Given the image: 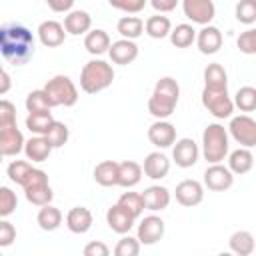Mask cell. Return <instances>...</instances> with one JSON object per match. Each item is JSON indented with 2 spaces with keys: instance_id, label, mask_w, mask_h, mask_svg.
I'll list each match as a JSON object with an SVG mask.
<instances>
[{
  "instance_id": "cell-1",
  "label": "cell",
  "mask_w": 256,
  "mask_h": 256,
  "mask_svg": "<svg viewBox=\"0 0 256 256\" xmlns=\"http://www.w3.org/2000/svg\"><path fill=\"white\" fill-rule=\"evenodd\" d=\"M0 54L14 66L26 64L34 56V36L20 22L0 26Z\"/></svg>"
},
{
  "instance_id": "cell-2",
  "label": "cell",
  "mask_w": 256,
  "mask_h": 256,
  "mask_svg": "<svg viewBox=\"0 0 256 256\" xmlns=\"http://www.w3.org/2000/svg\"><path fill=\"white\" fill-rule=\"evenodd\" d=\"M178 98H180L178 82L174 78H170V76H164L154 86V92H152V96L148 100V112L158 120H166L168 116L174 114Z\"/></svg>"
},
{
  "instance_id": "cell-3",
  "label": "cell",
  "mask_w": 256,
  "mask_h": 256,
  "mask_svg": "<svg viewBox=\"0 0 256 256\" xmlns=\"http://www.w3.org/2000/svg\"><path fill=\"white\" fill-rule=\"evenodd\" d=\"M114 80V70L106 60H90L80 70V88L86 94H98L106 90Z\"/></svg>"
},
{
  "instance_id": "cell-4",
  "label": "cell",
  "mask_w": 256,
  "mask_h": 256,
  "mask_svg": "<svg viewBox=\"0 0 256 256\" xmlns=\"http://www.w3.org/2000/svg\"><path fill=\"white\" fill-rule=\"evenodd\" d=\"M228 148H230L228 130L218 122L208 124L202 132V154H204V158L210 164L222 162L228 156Z\"/></svg>"
},
{
  "instance_id": "cell-5",
  "label": "cell",
  "mask_w": 256,
  "mask_h": 256,
  "mask_svg": "<svg viewBox=\"0 0 256 256\" xmlns=\"http://www.w3.org/2000/svg\"><path fill=\"white\" fill-rule=\"evenodd\" d=\"M22 188H24V194H26V200L34 206H44V204H50L52 198H54V192L48 184V174L40 168H32L26 176V180L22 182Z\"/></svg>"
},
{
  "instance_id": "cell-6",
  "label": "cell",
  "mask_w": 256,
  "mask_h": 256,
  "mask_svg": "<svg viewBox=\"0 0 256 256\" xmlns=\"http://www.w3.org/2000/svg\"><path fill=\"white\" fill-rule=\"evenodd\" d=\"M42 90L46 92V96H48L52 108H54V106H74V104L78 102V88H76L74 82H72L68 76H64V74L52 76V78L46 82V86H44Z\"/></svg>"
},
{
  "instance_id": "cell-7",
  "label": "cell",
  "mask_w": 256,
  "mask_h": 256,
  "mask_svg": "<svg viewBox=\"0 0 256 256\" xmlns=\"http://www.w3.org/2000/svg\"><path fill=\"white\" fill-rule=\"evenodd\" d=\"M202 106L214 118H230L234 112V102L228 94V88H206L202 90Z\"/></svg>"
},
{
  "instance_id": "cell-8",
  "label": "cell",
  "mask_w": 256,
  "mask_h": 256,
  "mask_svg": "<svg viewBox=\"0 0 256 256\" xmlns=\"http://www.w3.org/2000/svg\"><path fill=\"white\" fill-rule=\"evenodd\" d=\"M230 136L244 148H252L256 146V120L248 114H240V116H234L230 120Z\"/></svg>"
},
{
  "instance_id": "cell-9",
  "label": "cell",
  "mask_w": 256,
  "mask_h": 256,
  "mask_svg": "<svg viewBox=\"0 0 256 256\" xmlns=\"http://www.w3.org/2000/svg\"><path fill=\"white\" fill-rule=\"evenodd\" d=\"M182 10L192 24L206 26L214 20L216 16V6L212 0H182Z\"/></svg>"
},
{
  "instance_id": "cell-10",
  "label": "cell",
  "mask_w": 256,
  "mask_h": 256,
  "mask_svg": "<svg viewBox=\"0 0 256 256\" xmlns=\"http://www.w3.org/2000/svg\"><path fill=\"white\" fill-rule=\"evenodd\" d=\"M234 184V174L228 170V166H222L220 162L210 164L204 170V186L212 192H224Z\"/></svg>"
},
{
  "instance_id": "cell-11",
  "label": "cell",
  "mask_w": 256,
  "mask_h": 256,
  "mask_svg": "<svg viewBox=\"0 0 256 256\" xmlns=\"http://www.w3.org/2000/svg\"><path fill=\"white\" fill-rule=\"evenodd\" d=\"M164 230H166L164 220L160 216L150 214V216H144L140 220V224H138V236L136 238H138L140 244H156L158 240H162Z\"/></svg>"
},
{
  "instance_id": "cell-12",
  "label": "cell",
  "mask_w": 256,
  "mask_h": 256,
  "mask_svg": "<svg viewBox=\"0 0 256 256\" xmlns=\"http://www.w3.org/2000/svg\"><path fill=\"white\" fill-rule=\"evenodd\" d=\"M174 196H176V202L186 206V208H192V206H198L204 198V188L198 180H182L180 184H176V190H174Z\"/></svg>"
},
{
  "instance_id": "cell-13",
  "label": "cell",
  "mask_w": 256,
  "mask_h": 256,
  "mask_svg": "<svg viewBox=\"0 0 256 256\" xmlns=\"http://www.w3.org/2000/svg\"><path fill=\"white\" fill-rule=\"evenodd\" d=\"M198 156H200V150H198V144L192 138H180V140L174 142L172 158H174L176 166L190 168L198 162Z\"/></svg>"
},
{
  "instance_id": "cell-14",
  "label": "cell",
  "mask_w": 256,
  "mask_h": 256,
  "mask_svg": "<svg viewBox=\"0 0 256 256\" xmlns=\"http://www.w3.org/2000/svg\"><path fill=\"white\" fill-rule=\"evenodd\" d=\"M24 150V136L16 124L0 128V152L4 156H16Z\"/></svg>"
},
{
  "instance_id": "cell-15",
  "label": "cell",
  "mask_w": 256,
  "mask_h": 256,
  "mask_svg": "<svg viewBox=\"0 0 256 256\" xmlns=\"http://www.w3.org/2000/svg\"><path fill=\"white\" fill-rule=\"evenodd\" d=\"M148 140L156 148H168L176 142V128L168 120H156L148 128Z\"/></svg>"
},
{
  "instance_id": "cell-16",
  "label": "cell",
  "mask_w": 256,
  "mask_h": 256,
  "mask_svg": "<svg viewBox=\"0 0 256 256\" xmlns=\"http://www.w3.org/2000/svg\"><path fill=\"white\" fill-rule=\"evenodd\" d=\"M198 44V50L202 54H216L220 48H222V32L216 28V26H202V30L196 32V40Z\"/></svg>"
},
{
  "instance_id": "cell-17",
  "label": "cell",
  "mask_w": 256,
  "mask_h": 256,
  "mask_svg": "<svg viewBox=\"0 0 256 256\" xmlns=\"http://www.w3.org/2000/svg\"><path fill=\"white\" fill-rule=\"evenodd\" d=\"M108 54H110V60L114 64H130L138 58V46L134 40H128V38H122V40H116L110 44L108 48Z\"/></svg>"
},
{
  "instance_id": "cell-18",
  "label": "cell",
  "mask_w": 256,
  "mask_h": 256,
  "mask_svg": "<svg viewBox=\"0 0 256 256\" xmlns=\"http://www.w3.org/2000/svg\"><path fill=\"white\" fill-rule=\"evenodd\" d=\"M140 196L144 202V210H150V212L164 210L170 204V190L166 186H148Z\"/></svg>"
},
{
  "instance_id": "cell-19",
  "label": "cell",
  "mask_w": 256,
  "mask_h": 256,
  "mask_svg": "<svg viewBox=\"0 0 256 256\" xmlns=\"http://www.w3.org/2000/svg\"><path fill=\"white\" fill-rule=\"evenodd\" d=\"M66 38V30L60 22L56 20H44L40 26H38V40L48 46V48H56L64 42Z\"/></svg>"
},
{
  "instance_id": "cell-20",
  "label": "cell",
  "mask_w": 256,
  "mask_h": 256,
  "mask_svg": "<svg viewBox=\"0 0 256 256\" xmlns=\"http://www.w3.org/2000/svg\"><path fill=\"white\" fill-rule=\"evenodd\" d=\"M142 172H144L148 178H152V180L166 178L168 172H170V160H168L162 152H150V154L144 158Z\"/></svg>"
},
{
  "instance_id": "cell-21",
  "label": "cell",
  "mask_w": 256,
  "mask_h": 256,
  "mask_svg": "<svg viewBox=\"0 0 256 256\" xmlns=\"http://www.w3.org/2000/svg\"><path fill=\"white\" fill-rule=\"evenodd\" d=\"M66 226L74 234H86L92 228V212L86 206H74L66 214Z\"/></svg>"
},
{
  "instance_id": "cell-22",
  "label": "cell",
  "mask_w": 256,
  "mask_h": 256,
  "mask_svg": "<svg viewBox=\"0 0 256 256\" xmlns=\"http://www.w3.org/2000/svg\"><path fill=\"white\" fill-rule=\"evenodd\" d=\"M64 30L66 34H72V36H80V34H86L90 28H92V18L86 10H70L66 16H64Z\"/></svg>"
},
{
  "instance_id": "cell-23",
  "label": "cell",
  "mask_w": 256,
  "mask_h": 256,
  "mask_svg": "<svg viewBox=\"0 0 256 256\" xmlns=\"http://www.w3.org/2000/svg\"><path fill=\"white\" fill-rule=\"evenodd\" d=\"M134 220H136V218H132V216H130L126 210H122L118 204L110 206L108 212H106V222H108L110 230L116 232V234H128V232L134 228Z\"/></svg>"
},
{
  "instance_id": "cell-24",
  "label": "cell",
  "mask_w": 256,
  "mask_h": 256,
  "mask_svg": "<svg viewBox=\"0 0 256 256\" xmlns=\"http://www.w3.org/2000/svg\"><path fill=\"white\" fill-rule=\"evenodd\" d=\"M142 180V166L134 160H124L118 162V176H116V186L122 188H132Z\"/></svg>"
},
{
  "instance_id": "cell-25",
  "label": "cell",
  "mask_w": 256,
  "mask_h": 256,
  "mask_svg": "<svg viewBox=\"0 0 256 256\" xmlns=\"http://www.w3.org/2000/svg\"><path fill=\"white\" fill-rule=\"evenodd\" d=\"M52 150L54 148L48 144V140L44 136H38L36 134L30 140H24V154L32 162H44V160H48V156H50Z\"/></svg>"
},
{
  "instance_id": "cell-26",
  "label": "cell",
  "mask_w": 256,
  "mask_h": 256,
  "mask_svg": "<svg viewBox=\"0 0 256 256\" xmlns=\"http://www.w3.org/2000/svg\"><path fill=\"white\" fill-rule=\"evenodd\" d=\"M252 166H254V156H252L250 148H244V146H242V148L230 152V156H228V170H230L232 174L242 176V174L250 172Z\"/></svg>"
},
{
  "instance_id": "cell-27",
  "label": "cell",
  "mask_w": 256,
  "mask_h": 256,
  "mask_svg": "<svg viewBox=\"0 0 256 256\" xmlns=\"http://www.w3.org/2000/svg\"><path fill=\"white\" fill-rule=\"evenodd\" d=\"M84 48L92 56H100V54L108 52V48H110V36H108V32L102 30V28L88 30L86 32V38H84Z\"/></svg>"
},
{
  "instance_id": "cell-28",
  "label": "cell",
  "mask_w": 256,
  "mask_h": 256,
  "mask_svg": "<svg viewBox=\"0 0 256 256\" xmlns=\"http://www.w3.org/2000/svg\"><path fill=\"white\" fill-rule=\"evenodd\" d=\"M36 222H38V226H40L42 230L52 232V230H56V228L62 224V212H60L56 206H52V204H44V206H40V210H38Z\"/></svg>"
},
{
  "instance_id": "cell-29",
  "label": "cell",
  "mask_w": 256,
  "mask_h": 256,
  "mask_svg": "<svg viewBox=\"0 0 256 256\" xmlns=\"http://www.w3.org/2000/svg\"><path fill=\"white\" fill-rule=\"evenodd\" d=\"M228 244H230V250L238 256H250L254 252V236L248 230H236L230 236Z\"/></svg>"
},
{
  "instance_id": "cell-30",
  "label": "cell",
  "mask_w": 256,
  "mask_h": 256,
  "mask_svg": "<svg viewBox=\"0 0 256 256\" xmlns=\"http://www.w3.org/2000/svg\"><path fill=\"white\" fill-rule=\"evenodd\" d=\"M144 30L150 38L154 40H160V38H166L172 30V24L168 20V16H162V14H154L150 16L146 22H144Z\"/></svg>"
},
{
  "instance_id": "cell-31",
  "label": "cell",
  "mask_w": 256,
  "mask_h": 256,
  "mask_svg": "<svg viewBox=\"0 0 256 256\" xmlns=\"http://www.w3.org/2000/svg\"><path fill=\"white\" fill-rule=\"evenodd\" d=\"M116 176H118V162L114 160H102L94 168V180L100 186H116Z\"/></svg>"
},
{
  "instance_id": "cell-32",
  "label": "cell",
  "mask_w": 256,
  "mask_h": 256,
  "mask_svg": "<svg viewBox=\"0 0 256 256\" xmlns=\"http://www.w3.org/2000/svg\"><path fill=\"white\" fill-rule=\"evenodd\" d=\"M204 86L206 88H228V74L222 64L212 62L204 68Z\"/></svg>"
},
{
  "instance_id": "cell-33",
  "label": "cell",
  "mask_w": 256,
  "mask_h": 256,
  "mask_svg": "<svg viewBox=\"0 0 256 256\" xmlns=\"http://www.w3.org/2000/svg\"><path fill=\"white\" fill-rule=\"evenodd\" d=\"M116 30L122 38H128V40H136L142 32H144V22L142 18L138 16H122L116 24Z\"/></svg>"
},
{
  "instance_id": "cell-34",
  "label": "cell",
  "mask_w": 256,
  "mask_h": 256,
  "mask_svg": "<svg viewBox=\"0 0 256 256\" xmlns=\"http://www.w3.org/2000/svg\"><path fill=\"white\" fill-rule=\"evenodd\" d=\"M52 122H54L52 112H28L26 116V128L38 136H44Z\"/></svg>"
},
{
  "instance_id": "cell-35",
  "label": "cell",
  "mask_w": 256,
  "mask_h": 256,
  "mask_svg": "<svg viewBox=\"0 0 256 256\" xmlns=\"http://www.w3.org/2000/svg\"><path fill=\"white\" fill-rule=\"evenodd\" d=\"M168 36L176 48H188L196 40V30L192 28V24H178L176 28L170 30Z\"/></svg>"
},
{
  "instance_id": "cell-36",
  "label": "cell",
  "mask_w": 256,
  "mask_h": 256,
  "mask_svg": "<svg viewBox=\"0 0 256 256\" xmlns=\"http://www.w3.org/2000/svg\"><path fill=\"white\" fill-rule=\"evenodd\" d=\"M44 138L48 140V144H50L52 148H60V146H64V144L68 142V138H70V130H68V126H66L64 122L54 120V122L50 124V128L46 130Z\"/></svg>"
},
{
  "instance_id": "cell-37",
  "label": "cell",
  "mask_w": 256,
  "mask_h": 256,
  "mask_svg": "<svg viewBox=\"0 0 256 256\" xmlns=\"http://www.w3.org/2000/svg\"><path fill=\"white\" fill-rule=\"evenodd\" d=\"M122 210H126L132 218H138L142 212H144V202H142V196L138 192H124L118 202H116Z\"/></svg>"
},
{
  "instance_id": "cell-38",
  "label": "cell",
  "mask_w": 256,
  "mask_h": 256,
  "mask_svg": "<svg viewBox=\"0 0 256 256\" xmlns=\"http://www.w3.org/2000/svg\"><path fill=\"white\" fill-rule=\"evenodd\" d=\"M234 106L240 108L242 112H252L256 108V88L252 86H242L234 94Z\"/></svg>"
},
{
  "instance_id": "cell-39",
  "label": "cell",
  "mask_w": 256,
  "mask_h": 256,
  "mask_svg": "<svg viewBox=\"0 0 256 256\" xmlns=\"http://www.w3.org/2000/svg\"><path fill=\"white\" fill-rule=\"evenodd\" d=\"M52 104L44 90H32L26 96V110L28 112H50Z\"/></svg>"
},
{
  "instance_id": "cell-40",
  "label": "cell",
  "mask_w": 256,
  "mask_h": 256,
  "mask_svg": "<svg viewBox=\"0 0 256 256\" xmlns=\"http://www.w3.org/2000/svg\"><path fill=\"white\" fill-rule=\"evenodd\" d=\"M18 208V198L16 192L8 186H0V218L10 216Z\"/></svg>"
},
{
  "instance_id": "cell-41",
  "label": "cell",
  "mask_w": 256,
  "mask_h": 256,
  "mask_svg": "<svg viewBox=\"0 0 256 256\" xmlns=\"http://www.w3.org/2000/svg\"><path fill=\"white\" fill-rule=\"evenodd\" d=\"M32 168H34V166H32L30 162H26V160H12V162L8 164V178H10L14 184L22 186V182L26 180V176H28V172H30Z\"/></svg>"
},
{
  "instance_id": "cell-42",
  "label": "cell",
  "mask_w": 256,
  "mask_h": 256,
  "mask_svg": "<svg viewBox=\"0 0 256 256\" xmlns=\"http://www.w3.org/2000/svg\"><path fill=\"white\" fill-rule=\"evenodd\" d=\"M236 20L242 24H254L256 22V0H240L236 4Z\"/></svg>"
},
{
  "instance_id": "cell-43",
  "label": "cell",
  "mask_w": 256,
  "mask_h": 256,
  "mask_svg": "<svg viewBox=\"0 0 256 256\" xmlns=\"http://www.w3.org/2000/svg\"><path fill=\"white\" fill-rule=\"evenodd\" d=\"M138 252H140V242L138 238H132V236H122L114 246L116 256H136Z\"/></svg>"
},
{
  "instance_id": "cell-44",
  "label": "cell",
  "mask_w": 256,
  "mask_h": 256,
  "mask_svg": "<svg viewBox=\"0 0 256 256\" xmlns=\"http://www.w3.org/2000/svg\"><path fill=\"white\" fill-rule=\"evenodd\" d=\"M236 46H238V50L242 54H248V56L256 54V30L248 28L246 32H242L238 36V40H236Z\"/></svg>"
},
{
  "instance_id": "cell-45",
  "label": "cell",
  "mask_w": 256,
  "mask_h": 256,
  "mask_svg": "<svg viewBox=\"0 0 256 256\" xmlns=\"http://www.w3.org/2000/svg\"><path fill=\"white\" fill-rule=\"evenodd\" d=\"M108 2H110L112 8L122 10L126 14H138L146 6V0H108Z\"/></svg>"
},
{
  "instance_id": "cell-46",
  "label": "cell",
  "mask_w": 256,
  "mask_h": 256,
  "mask_svg": "<svg viewBox=\"0 0 256 256\" xmlns=\"http://www.w3.org/2000/svg\"><path fill=\"white\" fill-rule=\"evenodd\" d=\"M16 240V228L12 222L0 218V248H6L10 246L12 242Z\"/></svg>"
},
{
  "instance_id": "cell-47",
  "label": "cell",
  "mask_w": 256,
  "mask_h": 256,
  "mask_svg": "<svg viewBox=\"0 0 256 256\" xmlns=\"http://www.w3.org/2000/svg\"><path fill=\"white\" fill-rule=\"evenodd\" d=\"M8 124H16V108L10 100L0 98V128Z\"/></svg>"
},
{
  "instance_id": "cell-48",
  "label": "cell",
  "mask_w": 256,
  "mask_h": 256,
  "mask_svg": "<svg viewBox=\"0 0 256 256\" xmlns=\"http://www.w3.org/2000/svg\"><path fill=\"white\" fill-rule=\"evenodd\" d=\"M108 254H110V248L100 240L88 242L84 246V256H108Z\"/></svg>"
},
{
  "instance_id": "cell-49",
  "label": "cell",
  "mask_w": 256,
  "mask_h": 256,
  "mask_svg": "<svg viewBox=\"0 0 256 256\" xmlns=\"http://www.w3.org/2000/svg\"><path fill=\"white\" fill-rule=\"evenodd\" d=\"M178 2H180V0H150L152 8H154L156 12H160V14H164V12H172V10L176 8Z\"/></svg>"
},
{
  "instance_id": "cell-50",
  "label": "cell",
  "mask_w": 256,
  "mask_h": 256,
  "mask_svg": "<svg viewBox=\"0 0 256 256\" xmlns=\"http://www.w3.org/2000/svg\"><path fill=\"white\" fill-rule=\"evenodd\" d=\"M46 4L52 12H70L74 6V0H46Z\"/></svg>"
},
{
  "instance_id": "cell-51",
  "label": "cell",
  "mask_w": 256,
  "mask_h": 256,
  "mask_svg": "<svg viewBox=\"0 0 256 256\" xmlns=\"http://www.w3.org/2000/svg\"><path fill=\"white\" fill-rule=\"evenodd\" d=\"M10 88H12L10 74H8L6 70H0V96H2V94H6Z\"/></svg>"
},
{
  "instance_id": "cell-52",
  "label": "cell",
  "mask_w": 256,
  "mask_h": 256,
  "mask_svg": "<svg viewBox=\"0 0 256 256\" xmlns=\"http://www.w3.org/2000/svg\"><path fill=\"white\" fill-rule=\"evenodd\" d=\"M2 158H4V154H2V152H0V162H2Z\"/></svg>"
},
{
  "instance_id": "cell-53",
  "label": "cell",
  "mask_w": 256,
  "mask_h": 256,
  "mask_svg": "<svg viewBox=\"0 0 256 256\" xmlns=\"http://www.w3.org/2000/svg\"><path fill=\"white\" fill-rule=\"evenodd\" d=\"M0 70H4V68H2V64H0Z\"/></svg>"
}]
</instances>
